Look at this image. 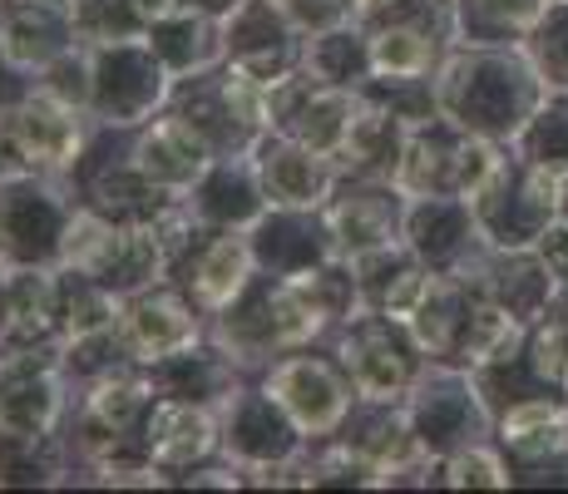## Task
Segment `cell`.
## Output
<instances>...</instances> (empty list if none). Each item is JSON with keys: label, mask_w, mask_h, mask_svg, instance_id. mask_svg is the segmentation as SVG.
I'll return each instance as SVG.
<instances>
[{"label": "cell", "mask_w": 568, "mask_h": 494, "mask_svg": "<svg viewBox=\"0 0 568 494\" xmlns=\"http://www.w3.org/2000/svg\"><path fill=\"white\" fill-rule=\"evenodd\" d=\"M435 90H440V114L495 144H509L529 124L549 84L524 46H455L435 74Z\"/></svg>", "instance_id": "1"}, {"label": "cell", "mask_w": 568, "mask_h": 494, "mask_svg": "<svg viewBox=\"0 0 568 494\" xmlns=\"http://www.w3.org/2000/svg\"><path fill=\"white\" fill-rule=\"evenodd\" d=\"M207 336H213L247 376H262V371L277 356H287V351L326 342L332 326L322 322V312L307 302V292L292 278L257 272V278L207 322Z\"/></svg>", "instance_id": "2"}, {"label": "cell", "mask_w": 568, "mask_h": 494, "mask_svg": "<svg viewBox=\"0 0 568 494\" xmlns=\"http://www.w3.org/2000/svg\"><path fill=\"white\" fill-rule=\"evenodd\" d=\"M74 213H80V193L70 173H6L0 179V272L60 268Z\"/></svg>", "instance_id": "3"}, {"label": "cell", "mask_w": 568, "mask_h": 494, "mask_svg": "<svg viewBox=\"0 0 568 494\" xmlns=\"http://www.w3.org/2000/svg\"><path fill=\"white\" fill-rule=\"evenodd\" d=\"M94 139V119L26 84L0 99V179L6 173H70Z\"/></svg>", "instance_id": "4"}, {"label": "cell", "mask_w": 568, "mask_h": 494, "mask_svg": "<svg viewBox=\"0 0 568 494\" xmlns=\"http://www.w3.org/2000/svg\"><path fill=\"white\" fill-rule=\"evenodd\" d=\"M505 149L509 144H495V139L455 124L450 114H430L410 124L396 183L406 189V198H475L499 169Z\"/></svg>", "instance_id": "5"}, {"label": "cell", "mask_w": 568, "mask_h": 494, "mask_svg": "<svg viewBox=\"0 0 568 494\" xmlns=\"http://www.w3.org/2000/svg\"><path fill=\"white\" fill-rule=\"evenodd\" d=\"M60 268L90 272L114 296H134L154 288V282L173 278L169 252H163V238L154 223H109V218L90 213L84 203L70 223V238H64Z\"/></svg>", "instance_id": "6"}, {"label": "cell", "mask_w": 568, "mask_h": 494, "mask_svg": "<svg viewBox=\"0 0 568 494\" xmlns=\"http://www.w3.org/2000/svg\"><path fill=\"white\" fill-rule=\"evenodd\" d=\"M169 109L179 119H189L213 153H253V144L267 134V99H262V84L227 60L173 80Z\"/></svg>", "instance_id": "7"}, {"label": "cell", "mask_w": 568, "mask_h": 494, "mask_svg": "<svg viewBox=\"0 0 568 494\" xmlns=\"http://www.w3.org/2000/svg\"><path fill=\"white\" fill-rule=\"evenodd\" d=\"M406 415L415 425V441L435 460L475 441H495V405H489L475 371L455 366V361H430L420 371V381L406 395Z\"/></svg>", "instance_id": "8"}, {"label": "cell", "mask_w": 568, "mask_h": 494, "mask_svg": "<svg viewBox=\"0 0 568 494\" xmlns=\"http://www.w3.org/2000/svg\"><path fill=\"white\" fill-rule=\"evenodd\" d=\"M559 203H564L559 173L534 169L515 149H505V159L485 179V189L469 198L489 248H534L559 218Z\"/></svg>", "instance_id": "9"}, {"label": "cell", "mask_w": 568, "mask_h": 494, "mask_svg": "<svg viewBox=\"0 0 568 494\" xmlns=\"http://www.w3.org/2000/svg\"><path fill=\"white\" fill-rule=\"evenodd\" d=\"M332 346L342 356V366L352 371L356 395H366V401H406L420 371L430 366L410 322L386 312H356L352 322H342L332 332Z\"/></svg>", "instance_id": "10"}, {"label": "cell", "mask_w": 568, "mask_h": 494, "mask_svg": "<svg viewBox=\"0 0 568 494\" xmlns=\"http://www.w3.org/2000/svg\"><path fill=\"white\" fill-rule=\"evenodd\" d=\"M173 74L149 40L90 46V119L94 129H139L169 109Z\"/></svg>", "instance_id": "11"}, {"label": "cell", "mask_w": 568, "mask_h": 494, "mask_svg": "<svg viewBox=\"0 0 568 494\" xmlns=\"http://www.w3.org/2000/svg\"><path fill=\"white\" fill-rule=\"evenodd\" d=\"M262 386L287 405V415L302 425L307 441H326V435H336L342 431V421L352 415V405H356L352 371L342 366L336 346L322 351V342L277 356L267 371H262Z\"/></svg>", "instance_id": "12"}, {"label": "cell", "mask_w": 568, "mask_h": 494, "mask_svg": "<svg viewBox=\"0 0 568 494\" xmlns=\"http://www.w3.org/2000/svg\"><path fill=\"white\" fill-rule=\"evenodd\" d=\"M74 193L90 213L109 218V223H154L173 193L154 189L129 159V129H94L84 159L70 169Z\"/></svg>", "instance_id": "13"}, {"label": "cell", "mask_w": 568, "mask_h": 494, "mask_svg": "<svg viewBox=\"0 0 568 494\" xmlns=\"http://www.w3.org/2000/svg\"><path fill=\"white\" fill-rule=\"evenodd\" d=\"M74 381L60 342L0 346V425L16 431H64Z\"/></svg>", "instance_id": "14"}, {"label": "cell", "mask_w": 568, "mask_h": 494, "mask_svg": "<svg viewBox=\"0 0 568 494\" xmlns=\"http://www.w3.org/2000/svg\"><path fill=\"white\" fill-rule=\"evenodd\" d=\"M217 415H223V460H233L243 470L287 465L312 445L302 435V425L287 415V405L262 386V376H247L217 405Z\"/></svg>", "instance_id": "15"}, {"label": "cell", "mask_w": 568, "mask_h": 494, "mask_svg": "<svg viewBox=\"0 0 568 494\" xmlns=\"http://www.w3.org/2000/svg\"><path fill=\"white\" fill-rule=\"evenodd\" d=\"M262 99H267V129L302 139V144L332 153V159L342 149L346 129H352L356 109H362V94L336 90V84L316 80L312 70H292L282 80L262 84Z\"/></svg>", "instance_id": "16"}, {"label": "cell", "mask_w": 568, "mask_h": 494, "mask_svg": "<svg viewBox=\"0 0 568 494\" xmlns=\"http://www.w3.org/2000/svg\"><path fill=\"white\" fill-rule=\"evenodd\" d=\"M406 208L410 198L400 183L342 173L322 213H326V228H332L336 252L342 258H362V252H376L406 238Z\"/></svg>", "instance_id": "17"}, {"label": "cell", "mask_w": 568, "mask_h": 494, "mask_svg": "<svg viewBox=\"0 0 568 494\" xmlns=\"http://www.w3.org/2000/svg\"><path fill=\"white\" fill-rule=\"evenodd\" d=\"M119 336L139 366H159L163 356L193 346L207 336V316L179 282H154V288L119 296Z\"/></svg>", "instance_id": "18"}, {"label": "cell", "mask_w": 568, "mask_h": 494, "mask_svg": "<svg viewBox=\"0 0 568 494\" xmlns=\"http://www.w3.org/2000/svg\"><path fill=\"white\" fill-rule=\"evenodd\" d=\"M302 54H307V36L282 10V0H237V10L223 20V60L253 74L257 84L302 70Z\"/></svg>", "instance_id": "19"}, {"label": "cell", "mask_w": 568, "mask_h": 494, "mask_svg": "<svg viewBox=\"0 0 568 494\" xmlns=\"http://www.w3.org/2000/svg\"><path fill=\"white\" fill-rule=\"evenodd\" d=\"M406 243L415 258L440 278H460L485 258V233L469 198H410L406 208Z\"/></svg>", "instance_id": "20"}, {"label": "cell", "mask_w": 568, "mask_h": 494, "mask_svg": "<svg viewBox=\"0 0 568 494\" xmlns=\"http://www.w3.org/2000/svg\"><path fill=\"white\" fill-rule=\"evenodd\" d=\"M80 46L74 0H0V60L16 74H40Z\"/></svg>", "instance_id": "21"}, {"label": "cell", "mask_w": 568, "mask_h": 494, "mask_svg": "<svg viewBox=\"0 0 568 494\" xmlns=\"http://www.w3.org/2000/svg\"><path fill=\"white\" fill-rule=\"evenodd\" d=\"M129 159H134V169L144 173L154 189L183 198L207 173V163H213L217 153L207 149V139L189 119H179L173 109H159L149 124L129 129Z\"/></svg>", "instance_id": "22"}, {"label": "cell", "mask_w": 568, "mask_h": 494, "mask_svg": "<svg viewBox=\"0 0 568 494\" xmlns=\"http://www.w3.org/2000/svg\"><path fill=\"white\" fill-rule=\"evenodd\" d=\"M253 163H257L262 193H267V203H277V208H326L336 179H342L332 153L302 144V139L277 134V129H267V134L253 144Z\"/></svg>", "instance_id": "23"}, {"label": "cell", "mask_w": 568, "mask_h": 494, "mask_svg": "<svg viewBox=\"0 0 568 494\" xmlns=\"http://www.w3.org/2000/svg\"><path fill=\"white\" fill-rule=\"evenodd\" d=\"M253 278H257V252H253L247 228H207L203 243L179 262V272H173V282L203 306L207 322H213Z\"/></svg>", "instance_id": "24"}, {"label": "cell", "mask_w": 568, "mask_h": 494, "mask_svg": "<svg viewBox=\"0 0 568 494\" xmlns=\"http://www.w3.org/2000/svg\"><path fill=\"white\" fill-rule=\"evenodd\" d=\"M257 252V272H272V278H302V272L322 268V262L342 258L332 243V228H326L322 208H277L247 228Z\"/></svg>", "instance_id": "25"}, {"label": "cell", "mask_w": 568, "mask_h": 494, "mask_svg": "<svg viewBox=\"0 0 568 494\" xmlns=\"http://www.w3.org/2000/svg\"><path fill=\"white\" fill-rule=\"evenodd\" d=\"M144 445L169 475H183V470L223 455V415H217V405L159 395L144 421Z\"/></svg>", "instance_id": "26"}, {"label": "cell", "mask_w": 568, "mask_h": 494, "mask_svg": "<svg viewBox=\"0 0 568 494\" xmlns=\"http://www.w3.org/2000/svg\"><path fill=\"white\" fill-rule=\"evenodd\" d=\"M469 278L524 326L539 322L559 296V282H554L549 262L539 258V248H485V258L469 268Z\"/></svg>", "instance_id": "27"}, {"label": "cell", "mask_w": 568, "mask_h": 494, "mask_svg": "<svg viewBox=\"0 0 568 494\" xmlns=\"http://www.w3.org/2000/svg\"><path fill=\"white\" fill-rule=\"evenodd\" d=\"M60 342V268L0 272V346Z\"/></svg>", "instance_id": "28"}, {"label": "cell", "mask_w": 568, "mask_h": 494, "mask_svg": "<svg viewBox=\"0 0 568 494\" xmlns=\"http://www.w3.org/2000/svg\"><path fill=\"white\" fill-rule=\"evenodd\" d=\"M183 198H189V208L199 213L203 228H253L272 208L267 193H262L253 153H217L207 163V173Z\"/></svg>", "instance_id": "29"}, {"label": "cell", "mask_w": 568, "mask_h": 494, "mask_svg": "<svg viewBox=\"0 0 568 494\" xmlns=\"http://www.w3.org/2000/svg\"><path fill=\"white\" fill-rule=\"evenodd\" d=\"M336 435H342V441L352 445L362 460L376 465V475H381L376 490H386V480L396 475L400 465H410L415 455H430V450L415 441L406 401H366V395H356L352 415L342 421V431Z\"/></svg>", "instance_id": "30"}, {"label": "cell", "mask_w": 568, "mask_h": 494, "mask_svg": "<svg viewBox=\"0 0 568 494\" xmlns=\"http://www.w3.org/2000/svg\"><path fill=\"white\" fill-rule=\"evenodd\" d=\"M356 268V288H362V312H386L410 322V312L420 306L425 288H430L435 272L415 258V248L400 238V243H386L376 252H362V258H346Z\"/></svg>", "instance_id": "31"}, {"label": "cell", "mask_w": 568, "mask_h": 494, "mask_svg": "<svg viewBox=\"0 0 568 494\" xmlns=\"http://www.w3.org/2000/svg\"><path fill=\"white\" fill-rule=\"evenodd\" d=\"M149 376H154V391L159 395H179V401H203V405H223L227 395L247 381V371L237 366L233 356H227L223 346L213 342V336H203V342L173 351V356H163L159 366H149Z\"/></svg>", "instance_id": "32"}, {"label": "cell", "mask_w": 568, "mask_h": 494, "mask_svg": "<svg viewBox=\"0 0 568 494\" xmlns=\"http://www.w3.org/2000/svg\"><path fill=\"white\" fill-rule=\"evenodd\" d=\"M406 139H410L406 119L390 114V109H381V104H371V99H362V109H356L342 149H336V169L356 173V179H390L396 183L400 159H406Z\"/></svg>", "instance_id": "33"}, {"label": "cell", "mask_w": 568, "mask_h": 494, "mask_svg": "<svg viewBox=\"0 0 568 494\" xmlns=\"http://www.w3.org/2000/svg\"><path fill=\"white\" fill-rule=\"evenodd\" d=\"M74 475L64 431H16L0 425V490H60Z\"/></svg>", "instance_id": "34"}, {"label": "cell", "mask_w": 568, "mask_h": 494, "mask_svg": "<svg viewBox=\"0 0 568 494\" xmlns=\"http://www.w3.org/2000/svg\"><path fill=\"white\" fill-rule=\"evenodd\" d=\"M144 40L154 46V54L173 80L199 74L207 64L223 60V20L203 16V10H193V6H179V10H169V16H159Z\"/></svg>", "instance_id": "35"}, {"label": "cell", "mask_w": 568, "mask_h": 494, "mask_svg": "<svg viewBox=\"0 0 568 494\" xmlns=\"http://www.w3.org/2000/svg\"><path fill=\"white\" fill-rule=\"evenodd\" d=\"M366 36H371L376 74H440L445 54L460 46L450 30L420 26V20H386V26H366Z\"/></svg>", "instance_id": "36"}, {"label": "cell", "mask_w": 568, "mask_h": 494, "mask_svg": "<svg viewBox=\"0 0 568 494\" xmlns=\"http://www.w3.org/2000/svg\"><path fill=\"white\" fill-rule=\"evenodd\" d=\"M302 70H312L316 80L336 84V90L362 94L366 80L376 74V60H371V36L362 20H346V26L316 30L307 36V54H302Z\"/></svg>", "instance_id": "37"}, {"label": "cell", "mask_w": 568, "mask_h": 494, "mask_svg": "<svg viewBox=\"0 0 568 494\" xmlns=\"http://www.w3.org/2000/svg\"><path fill=\"white\" fill-rule=\"evenodd\" d=\"M549 0H455L460 46H524Z\"/></svg>", "instance_id": "38"}, {"label": "cell", "mask_w": 568, "mask_h": 494, "mask_svg": "<svg viewBox=\"0 0 568 494\" xmlns=\"http://www.w3.org/2000/svg\"><path fill=\"white\" fill-rule=\"evenodd\" d=\"M509 149L519 159H529L534 169L549 173H568V90H549L539 99V109L529 114V124L509 139Z\"/></svg>", "instance_id": "39"}, {"label": "cell", "mask_w": 568, "mask_h": 494, "mask_svg": "<svg viewBox=\"0 0 568 494\" xmlns=\"http://www.w3.org/2000/svg\"><path fill=\"white\" fill-rule=\"evenodd\" d=\"M524 356H529V366L539 371V381H549L554 391L568 386V288H559L554 306L529 326Z\"/></svg>", "instance_id": "40"}, {"label": "cell", "mask_w": 568, "mask_h": 494, "mask_svg": "<svg viewBox=\"0 0 568 494\" xmlns=\"http://www.w3.org/2000/svg\"><path fill=\"white\" fill-rule=\"evenodd\" d=\"M84 46H119V40H144L154 20L144 16L139 0H74Z\"/></svg>", "instance_id": "41"}, {"label": "cell", "mask_w": 568, "mask_h": 494, "mask_svg": "<svg viewBox=\"0 0 568 494\" xmlns=\"http://www.w3.org/2000/svg\"><path fill=\"white\" fill-rule=\"evenodd\" d=\"M440 485L445 490H515V470H509L505 450L495 441H475L440 460Z\"/></svg>", "instance_id": "42"}, {"label": "cell", "mask_w": 568, "mask_h": 494, "mask_svg": "<svg viewBox=\"0 0 568 494\" xmlns=\"http://www.w3.org/2000/svg\"><path fill=\"white\" fill-rule=\"evenodd\" d=\"M524 54L534 60L549 90H568V0H549L539 10L534 30L524 36Z\"/></svg>", "instance_id": "43"}, {"label": "cell", "mask_w": 568, "mask_h": 494, "mask_svg": "<svg viewBox=\"0 0 568 494\" xmlns=\"http://www.w3.org/2000/svg\"><path fill=\"white\" fill-rule=\"evenodd\" d=\"M362 99L400 114L406 124H420V119L440 114V90H435V74H371Z\"/></svg>", "instance_id": "44"}, {"label": "cell", "mask_w": 568, "mask_h": 494, "mask_svg": "<svg viewBox=\"0 0 568 494\" xmlns=\"http://www.w3.org/2000/svg\"><path fill=\"white\" fill-rule=\"evenodd\" d=\"M30 84L45 90L50 99H60V104H74L90 114V46L80 40L74 50H64L60 60H50L40 74H30Z\"/></svg>", "instance_id": "45"}, {"label": "cell", "mask_w": 568, "mask_h": 494, "mask_svg": "<svg viewBox=\"0 0 568 494\" xmlns=\"http://www.w3.org/2000/svg\"><path fill=\"white\" fill-rule=\"evenodd\" d=\"M282 10L297 20L302 36H316V30H332V26H346V20H356L352 10L342 6V0H282Z\"/></svg>", "instance_id": "46"}, {"label": "cell", "mask_w": 568, "mask_h": 494, "mask_svg": "<svg viewBox=\"0 0 568 494\" xmlns=\"http://www.w3.org/2000/svg\"><path fill=\"white\" fill-rule=\"evenodd\" d=\"M534 248H539V258L549 262L554 282H559V288H568V218H554L549 233H544Z\"/></svg>", "instance_id": "47"}, {"label": "cell", "mask_w": 568, "mask_h": 494, "mask_svg": "<svg viewBox=\"0 0 568 494\" xmlns=\"http://www.w3.org/2000/svg\"><path fill=\"white\" fill-rule=\"evenodd\" d=\"M183 6L203 10V16H213V20H227V16L237 10V0H183Z\"/></svg>", "instance_id": "48"}, {"label": "cell", "mask_w": 568, "mask_h": 494, "mask_svg": "<svg viewBox=\"0 0 568 494\" xmlns=\"http://www.w3.org/2000/svg\"><path fill=\"white\" fill-rule=\"evenodd\" d=\"M559 218H568V173H564V203H559Z\"/></svg>", "instance_id": "49"}, {"label": "cell", "mask_w": 568, "mask_h": 494, "mask_svg": "<svg viewBox=\"0 0 568 494\" xmlns=\"http://www.w3.org/2000/svg\"><path fill=\"white\" fill-rule=\"evenodd\" d=\"M342 6L352 10V16H362V6H366V0H342Z\"/></svg>", "instance_id": "50"}, {"label": "cell", "mask_w": 568, "mask_h": 494, "mask_svg": "<svg viewBox=\"0 0 568 494\" xmlns=\"http://www.w3.org/2000/svg\"><path fill=\"white\" fill-rule=\"evenodd\" d=\"M10 74H16V70H6V60H0V80H10ZM20 80H26V74H20Z\"/></svg>", "instance_id": "51"}, {"label": "cell", "mask_w": 568, "mask_h": 494, "mask_svg": "<svg viewBox=\"0 0 568 494\" xmlns=\"http://www.w3.org/2000/svg\"><path fill=\"white\" fill-rule=\"evenodd\" d=\"M564 405H568V386H564Z\"/></svg>", "instance_id": "52"}]
</instances>
